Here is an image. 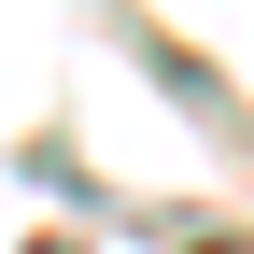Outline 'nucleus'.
<instances>
[{
	"label": "nucleus",
	"mask_w": 254,
	"mask_h": 254,
	"mask_svg": "<svg viewBox=\"0 0 254 254\" xmlns=\"http://www.w3.org/2000/svg\"><path fill=\"white\" fill-rule=\"evenodd\" d=\"M198 254H240V240H198Z\"/></svg>",
	"instance_id": "nucleus-1"
}]
</instances>
